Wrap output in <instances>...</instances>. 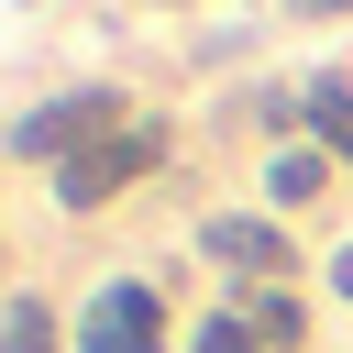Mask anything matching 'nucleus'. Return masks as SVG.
Returning <instances> with one entry per match:
<instances>
[{"label": "nucleus", "mask_w": 353, "mask_h": 353, "mask_svg": "<svg viewBox=\"0 0 353 353\" xmlns=\"http://www.w3.org/2000/svg\"><path fill=\"white\" fill-rule=\"evenodd\" d=\"M99 132H121V99H110V88H66V99H44V110L11 121V154H22V165H66V154H88Z\"/></svg>", "instance_id": "f257e3e1"}, {"label": "nucleus", "mask_w": 353, "mask_h": 353, "mask_svg": "<svg viewBox=\"0 0 353 353\" xmlns=\"http://www.w3.org/2000/svg\"><path fill=\"white\" fill-rule=\"evenodd\" d=\"M154 154H165V132H154V121H121L110 143H88V154H66V165H55V199H66V210H99V199H110L121 176H143Z\"/></svg>", "instance_id": "f03ea898"}, {"label": "nucleus", "mask_w": 353, "mask_h": 353, "mask_svg": "<svg viewBox=\"0 0 353 353\" xmlns=\"http://www.w3.org/2000/svg\"><path fill=\"white\" fill-rule=\"evenodd\" d=\"M165 342V309H154V287H99L88 298V320H77V353H154Z\"/></svg>", "instance_id": "7ed1b4c3"}, {"label": "nucleus", "mask_w": 353, "mask_h": 353, "mask_svg": "<svg viewBox=\"0 0 353 353\" xmlns=\"http://www.w3.org/2000/svg\"><path fill=\"white\" fill-rule=\"evenodd\" d=\"M199 243H210L221 265H265V276L287 265V232H276V221H254V210H221V221H210Z\"/></svg>", "instance_id": "20e7f679"}, {"label": "nucleus", "mask_w": 353, "mask_h": 353, "mask_svg": "<svg viewBox=\"0 0 353 353\" xmlns=\"http://www.w3.org/2000/svg\"><path fill=\"white\" fill-rule=\"evenodd\" d=\"M298 121H309L331 154H353V77H320V88L298 99Z\"/></svg>", "instance_id": "39448f33"}, {"label": "nucleus", "mask_w": 353, "mask_h": 353, "mask_svg": "<svg viewBox=\"0 0 353 353\" xmlns=\"http://www.w3.org/2000/svg\"><path fill=\"white\" fill-rule=\"evenodd\" d=\"M232 309H243V320H254V331H265V342H298V331H309V309H298V298H287V287H243V298H232Z\"/></svg>", "instance_id": "423d86ee"}, {"label": "nucleus", "mask_w": 353, "mask_h": 353, "mask_svg": "<svg viewBox=\"0 0 353 353\" xmlns=\"http://www.w3.org/2000/svg\"><path fill=\"white\" fill-rule=\"evenodd\" d=\"M0 353H55V309L44 298H11L0 309Z\"/></svg>", "instance_id": "0eeeda50"}, {"label": "nucleus", "mask_w": 353, "mask_h": 353, "mask_svg": "<svg viewBox=\"0 0 353 353\" xmlns=\"http://www.w3.org/2000/svg\"><path fill=\"white\" fill-rule=\"evenodd\" d=\"M199 353H276V342H265L243 309H221V320H199Z\"/></svg>", "instance_id": "6e6552de"}, {"label": "nucleus", "mask_w": 353, "mask_h": 353, "mask_svg": "<svg viewBox=\"0 0 353 353\" xmlns=\"http://www.w3.org/2000/svg\"><path fill=\"white\" fill-rule=\"evenodd\" d=\"M265 188H276V199H309V188H320V154H276Z\"/></svg>", "instance_id": "1a4fd4ad"}, {"label": "nucleus", "mask_w": 353, "mask_h": 353, "mask_svg": "<svg viewBox=\"0 0 353 353\" xmlns=\"http://www.w3.org/2000/svg\"><path fill=\"white\" fill-rule=\"evenodd\" d=\"M331 298H353V243H342V254H331Z\"/></svg>", "instance_id": "9d476101"}, {"label": "nucleus", "mask_w": 353, "mask_h": 353, "mask_svg": "<svg viewBox=\"0 0 353 353\" xmlns=\"http://www.w3.org/2000/svg\"><path fill=\"white\" fill-rule=\"evenodd\" d=\"M309 11H353V0H309Z\"/></svg>", "instance_id": "9b49d317"}]
</instances>
